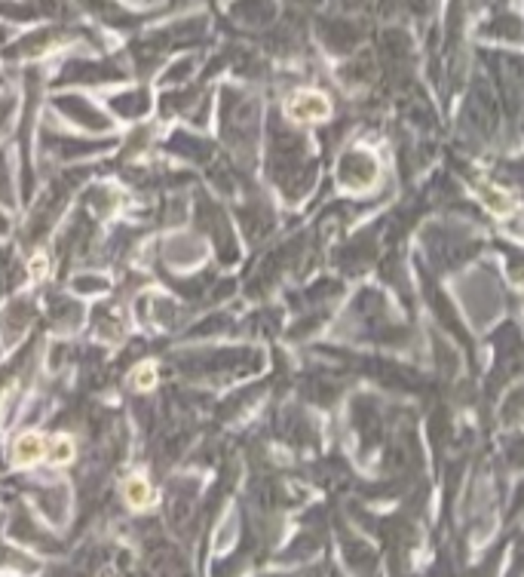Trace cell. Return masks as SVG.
I'll return each instance as SVG.
<instances>
[{"label":"cell","mask_w":524,"mask_h":577,"mask_svg":"<svg viewBox=\"0 0 524 577\" xmlns=\"http://www.w3.org/2000/svg\"><path fill=\"white\" fill-rule=\"evenodd\" d=\"M40 455H43V439L37 433H25L16 442V463H34Z\"/></svg>","instance_id":"6da1fadb"},{"label":"cell","mask_w":524,"mask_h":577,"mask_svg":"<svg viewBox=\"0 0 524 577\" xmlns=\"http://www.w3.org/2000/svg\"><path fill=\"white\" fill-rule=\"evenodd\" d=\"M153 384H157V368H153L150 363L135 366V372H132V387L135 390H150Z\"/></svg>","instance_id":"3957f363"},{"label":"cell","mask_w":524,"mask_h":577,"mask_svg":"<svg viewBox=\"0 0 524 577\" xmlns=\"http://www.w3.org/2000/svg\"><path fill=\"white\" fill-rule=\"evenodd\" d=\"M71 455H74V442H71L68 436H58L56 439V446H53V458L56 463H65V461H71Z\"/></svg>","instance_id":"277c9868"},{"label":"cell","mask_w":524,"mask_h":577,"mask_svg":"<svg viewBox=\"0 0 524 577\" xmlns=\"http://www.w3.org/2000/svg\"><path fill=\"white\" fill-rule=\"evenodd\" d=\"M43 267H46V261H43V259H37L34 264H31V271H34V274L40 276V274H43Z\"/></svg>","instance_id":"5b68a950"},{"label":"cell","mask_w":524,"mask_h":577,"mask_svg":"<svg viewBox=\"0 0 524 577\" xmlns=\"http://www.w3.org/2000/svg\"><path fill=\"white\" fill-rule=\"evenodd\" d=\"M123 494H126V501L132 503V507H145L148 498H150V488H148L145 476H132V479H126V486H123Z\"/></svg>","instance_id":"7a4b0ae2"}]
</instances>
